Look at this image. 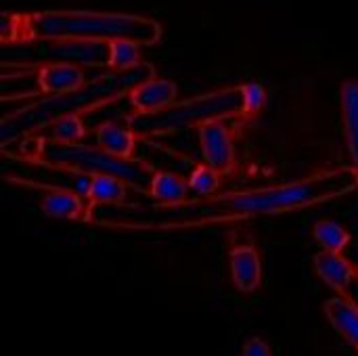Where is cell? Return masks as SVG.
I'll return each instance as SVG.
<instances>
[{
  "mask_svg": "<svg viewBox=\"0 0 358 356\" xmlns=\"http://www.w3.org/2000/svg\"><path fill=\"white\" fill-rule=\"evenodd\" d=\"M358 189V174L352 168H327L310 176L256 187L245 191L218 193L206 199H191L187 208L199 206V214L170 218L162 222H113L99 220L96 227L111 231H193V229H214L222 225L254 220L262 216H281L300 210H310L340 197H346Z\"/></svg>",
  "mask_w": 358,
  "mask_h": 356,
  "instance_id": "obj_1",
  "label": "cell"
},
{
  "mask_svg": "<svg viewBox=\"0 0 358 356\" xmlns=\"http://www.w3.org/2000/svg\"><path fill=\"white\" fill-rule=\"evenodd\" d=\"M21 29L29 40H134L141 46H147L162 38V25L151 17L84 8L25 15Z\"/></svg>",
  "mask_w": 358,
  "mask_h": 356,
  "instance_id": "obj_2",
  "label": "cell"
},
{
  "mask_svg": "<svg viewBox=\"0 0 358 356\" xmlns=\"http://www.w3.org/2000/svg\"><path fill=\"white\" fill-rule=\"evenodd\" d=\"M52 145V143H50ZM55 153L50 159H38V157H19L27 164H40L50 170H63L80 174L82 178L88 174H113L122 180H126L132 189H138L145 193L143 187H147L151 174L155 172L147 162L141 159H120L113 157L99 147L80 143V145H52Z\"/></svg>",
  "mask_w": 358,
  "mask_h": 356,
  "instance_id": "obj_3",
  "label": "cell"
},
{
  "mask_svg": "<svg viewBox=\"0 0 358 356\" xmlns=\"http://www.w3.org/2000/svg\"><path fill=\"white\" fill-rule=\"evenodd\" d=\"M243 115V92L241 86L214 90L208 94H199L185 103H176L168 111L153 115L151 126L159 130L180 128V126H201L212 120H227Z\"/></svg>",
  "mask_w": 358,
  "mask_h": 356,
  "instance_id": "obj_4",
  "label": "cell"
},
{
  "mask_svg": "<svg viewBox=\"0 0 358 356\" xmlns=\"http://www.w3.org/2000/svg\"><path fill=\"white\" fill-rule=\"evenodd\" d=\"M6 183L19 185V187H40L44 189V195L38 201L40 212L46 218L52 220H65V222H80V225H96L99 218L94 214V206L86 199L82 191H73L59 185H38L34 180L21 178V176H4Z\"/></svg>",
  "mask_w": 358,
  "mask_h": 356,
  "instance_id": "obj_5",
  "label": "cell"
},
{
  "mask_svg": "<svg viewBox=\"0 0 358 356\" xmlns=\"http://www.w3.org/2000/svg\"><path fill=\"white\" fill-rule=\"evenodd\" d=\"M197 143L206 166L214 168L220 174L233 170L237 149H235L233 132L224 120H212L197 126Z\"/></svg>",
  "mask_w": 358,
  "mask_h": 356,
  "instance_id": "obj_6",
  "label": "cell"
},
{
  "mask_svg": "<svg viewBox=\"0 0 358 356\" xmlns=\"http://www.w3.org/2000/svg\"><path fill=\"white\" fill-rule=\"evenodd\" d=\"M126 97H128V103H130L132 111L136 113V118H153V115H159L176 105L178 86L174 80L147 78V80L138 82L136 86H132L126 92Z\"/></svg>",
  "mask_w": 358,
  "mask_h": 356,
  "instance_id": "obj_7",
  "label": "cell"
},
{
  "mask_svg": "<svg viewBox=\"0 0 358 356\" xmlns=\"http://www.w3.org/2000/svg\"><path fill=\"white\" fill-rule=\"evenodd\" d=\"M36 84L38 90L46 97H67L80 92L90 82H88V71L76 63L46 61L40 63L36 69Z\"/></svg>",
  "mask_w": 358,
  "mask_h": 356,
  "instance_id": "obj_8",
  "label": "cell"
},
{
  "mask_svg": "<svg viewBox=\"0 0 358 356\" xmlns=\"http://www.w3.org/2000/svg\"><path fill=\"white\" fill-rule=\"evenodd\" d=\"M229 275L235 290L243 296H252L262 287L264 266L262 254L254 243H241L229 250Z\"/></svg>",
  "mask_w": 358,
  "mask_h": 356,
  "instance_id": "obj_9",
  "label": "cell"
},
{
  "mask_svg": "<svg viewBox=\"0 0 358 356\" xmlns=\"http://www.w3.org/2000/svg\"><path fill=\"white\" fill-rule=\"evenodd\" d=\"M52 61L80 67H109V42L96 40H40Z\"/></svg>",
  "mask_w": 358,
  "mask_h": 356,
  "instance_id": "obj_10",
  "label": "cell"
},
{
  "mask_svg": "<svg viewBox=\"0 0 358 356\" xmlns=\"http://www.w3.org/2000/svg\"><path fill=\"white\" fill-rule=\"evenodd\" d=\"M313 271L329 290L336 292V296L350 298L348 287L357 279V266L344 254H329V252L315 254L313 256Z\"/></svg>",
  "mask_w": 358,
  "mask_h": 356,
  "instance_id": "obj_11",
  "label": "cell"
},
{
  "mask_svg": "<svg viewBox=\"0 0 358 356\" xmlns=\"http://www.w3.org/2000/svg\"><path fill=\"white\" fill-rule=\"evenodd\" d=\"M92 136H94V147H99L101 151L120 159H136L138 134L130 126L115 120H107L94 128Z\"/></svg>",
  "mask_w": 358,
  "mask_h": 356,
  "instance_id": "obj_12",
  "label": "cell"
},
{
  "mask_svg": "<svg viewBox=\"0 0 358 356\" xmlns=\"http://www.w3.org/2000/svg\"><path fill=\"white\" fill-rule=\"evenodd\" d=\"M145 195L162 208L187 206L191 201L189 180L172 170H155L145 187Z\"/></svg>",
  "mask_w": 358,
  "mask_h": 356,
  "instance_id": "obj_13",
  "label": "cell"
},
{
  "mask_svg": "<svg viewBox=\"0 0 358 356\" xmlns=\"http://www.w3.org/2000/svg\"><path fill=\"white\" fill-rule=\"evenodd\" d=\"M323 313L331 329L358 353V304L352 298L334 296L323 302Z\"/></svg>",
  "mask_w": 358,
  "mask_h": 356,
  "instance_id": "obj_14",
  "label": "cell"
},
{
  "mask_svg": "<svg viewBox=\"0 0 358 356\" xmlns=\"http://www.w3.org/2000/svg\"><path fill=\"white\" fill-rule=\"evenodd\" d=\"M130 185L113 174H88L84 176V187L80 189L86 199L99 208V206H126Z\"/></svg>",
  "mask_w": 358,
  "mask_h": 356,
  "instance_id": "obj_15",
  "label": "cell"
},
{
  "mask_svg": "<svg viewBox=\"0 0 358 356\" xmlns=\"http://www.w3.org/2000/svg\"><path fill=\"white\" fill-rule=\"evenodd\" d=\"M340 109H342L344 141L350 155V168L358 174V80L342 82Z\"/></svg>",
  "mask_w": 358,
  "mask_h": 356,
  "instance_id": "obj_16",
  "label": "cell"
},
{
  "mask_svg": "<svg viewBox=\"0 0 358 356\" xmlns=\"http://www.w3.org/2000/svg\"><path fill=\"white\" fill-rule=\"evenodd\" d=\"M315 243L321 248V252H329V254H344L350 245H352V233L336 222V220H319L313 225V231H310Z\"/></svg>",
  "mask_w": 358,
  "mask_h": 356,
  "instance_id": "obj_17",
  "label": "cell"
},
{
  "mask_svg": "<svg viewBox=\"0 0 358 356\" xmlns=\"http://www.w3.org/2000/svg\"><path fill=\"white\" fill-rule=\"evenodd\" d=\"M46 128H48V141L52 145H80L88 134L80 111L63 113L52 122H48Z\"/></svg>",
  "mask_w": 358,
  "mask_h": 356,
  "instance_id": "obj_18",
  "label": "cell"
},
{
  "mask_svg": "<svg viewBox=\"0 0 358 356\" xmlns=\"http://www.w3.org/2000/svg\"><path fill=\"white\" fill-rule=\"evenodd\" d=\"M141 44L134 40L109 42V69L113 73H126L141 67Z\"/></svg>",
  "mask_w": 358,
  "mask_h": 356,
  "instance_id": "obj_19",
  "label": "cell"
},
{
  "mask_svg": "<svg viewBox=\"0 0 358 356\" xmlns=\"http://www.w3.org/2000/svg\"><path fill=\"white\" fill-rule=\"evenodd\" d=\"M189 189L193 195H197L199 199H206V197H214L220 193V187H222V174L216 172L214 168L206 166V164H197L193 166L191 174H189Z\"/></svg>",
  "mask_w": 358,
  "mask_h": 356,
  "instance_id": "obj_20",
  "label": "cell"
},
{
  "mask_svg": "<svg viewBox=\"0 0 358 356\" xmlns=\"http://www.w3.org/2000/svg\"><path fill=\"white\" fill-rule=\"evenodd\" d=\"M243 92V115L254 118L258 115L266 105V88L260 82H245L241 84Z\"/></svg>",
  "mask_w": 358,
  "mask_h": 356,
  "instance_id": "obj_21",
  "label": "cell"
},
{
  "mask_svg": "<svg viewBox=\"0 0 358 356\" xmlns=\"http://www.w3.org/2000/svg\"><path fill=\"white\" fill-rule=\"evenodd\" d=\"M241 356H273L271 346L260 338H250L241 346Z\"/></svg>",
  "mask_w": 358,
  "mask_h": 356,
  "instance_id": "obj_22",
  "label": "cell"
}]
</instances>
